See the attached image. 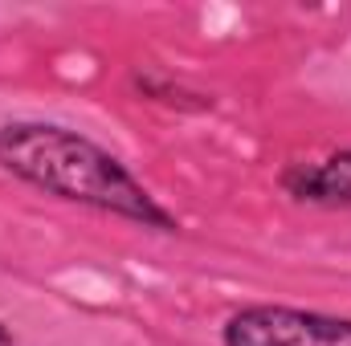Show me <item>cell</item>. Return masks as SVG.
Listing matches in <instances>:
<instances>
[{"instance_id":"cell-1","label":"cell","mask_w":351,"mask_h":346,"mask_svg":"<svg viewBox=\"0 0 351 346\" xmlns=\"http://www.w3.org/2000/svg\"><path fill=\"white\" fill-rule=\"evenodd\" d=\"M0 168L49 196L139 220L147 228H176L172 216L110 151H102L98 143L66 127H53V122L0 127Z\"/></svg>"},{"instance_id":"cell-2","label":"cell","mask_w":351,"mask_h":346,"mask_svg":"<svg viewBox=\"0 0 351 346\" xmlns=\"http://www.w3.org/2000/svg\"><path fill=\"white\" fill-rule=\"evenodd\" d=\"M221 338L225 346H351V318L290 306H250L225 322Z\"/></svg>"},{"instance_id":"cell-3","label":"cell","mask_w":351,"mask_h":346,"mask_svg":"<svg viewBox=\"0 0 351 346\" xmlns=\"http://www.w3.org/2000/svg\"><path fill=\"white\" fill-rule=\"evenodd\" d=\"M282 183L290 196L311 204H351V151H339L323 163H294Z\"/></svg>"},{"instance_id":"cell-4","label":"cell","mask_w":351,"mask_h":346,"mask_svg":"<svg viewBox=\"0 0 351 346\" xmlns=\"http://www.w3.org/2000/svg\"><path fill=\"white\" fill-rule=\"evenodd\" d=\"M0 346H16V343H12V334H8L4 326H0Z\"/></svg>"}]
</instances>
